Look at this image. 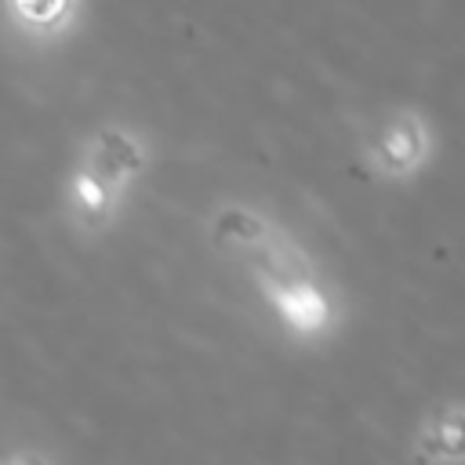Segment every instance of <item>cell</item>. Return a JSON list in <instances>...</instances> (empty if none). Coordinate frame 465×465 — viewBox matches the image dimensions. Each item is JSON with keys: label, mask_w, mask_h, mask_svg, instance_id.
<instances>
[]
</instances>
